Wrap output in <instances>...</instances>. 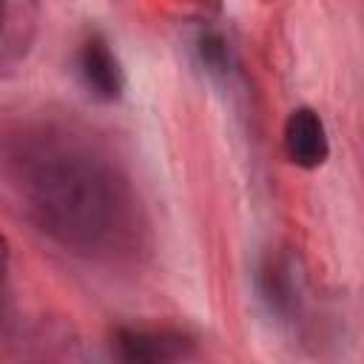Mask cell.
<instances>
[{
  "mask_svg": "<svg viewBox=\"0 0 364 364\" xmlns=\"http://www.w3.org/2000/svg\"><path fill=\"white\" fill-rule=\"evenodd\" d=\"M9 179L34 219L63 247L114 256L134 239V196L108 156L77 134L37 128L9 145Z\"/></svg>",
  "mask_w": 364,
  "mask_h": 364,
  "instance_id": "cell-1",
  "label": "cell"
},
{
  "mask_svg": "<svg viewBox=\"0 0 364 364\" xmlns=\"http://www.w3.org/2000/svg\"><path fill=\"white\" fill-rule=\"evenodd\" d=\"M111 350L122 361L136 364H165L196 355L193 338L179 330H154V327H117L111 333Z\"/></svg>",
  "mask_w": 364,
  "mask_h": 364,
  "instance_id": "cell-2",
  "label": "cell"
},
{
  "mask_svg": "<svg viewBox=\"0 0 364 364\" xmlns=\"http://www.w3.org/2000/svg\"><path fill=\"white\" fill-rule=\"evenodd\" d=\"M77 74H80L82 85L97 100L114 102L122 97V88H125L122 65H119L117 54L111 51V46L100 34H91L82 40V46L77 51Z\"/></svg>",
  "mask_w": 364,
  "mask_h": 364,
  "instance_id": "cell-3",
  "label": "cell"
},
{
  "mask_svg": "<svg viewBox=\"0 0 364 364\" xmlns=\"http://www.w3.org/2000/svg\"><path fill=\"white\" fill-rule=\"evenodd\" d=\"M284 154L299 168H318L330 156V139L321 117L313 108H293L284 119Z\"/></svg>",
  "mask_w": 364,
  "mask_h": 364,
  "instance_id": "cell-4",
  "label": "cell"
},
{
  "mask_svg": "<svg viewBox=\"0 0 364 364\" xmlns=\"http://www.w3.org/2000/svg\"><path fill=\"white\" fill-rule=\"evenodd\" d=\"M17 0H0V48H6V40L11 34V17H14Z\"/></svg>",
  "mask_w": 364,
  "mask_h": 364,
  "instance_id": "cell-5",
  "label": "cell"
},
{
  "mask_svg": "<svg viewBox=\"0 0 364 364\" xmlns=\"http://www.w3.org/2000/svg\"><path fill=\"white\" fill-rule=\"evenodd\" d=\"M9 262H11V247H9V239L0 233V287H3L6 273H9Z\"/></svg>",
  "mask_w": 364,
  "mask_h": 364,
  "instance_id": "cell-6",
  "label": "cell"
}]
</instances>
